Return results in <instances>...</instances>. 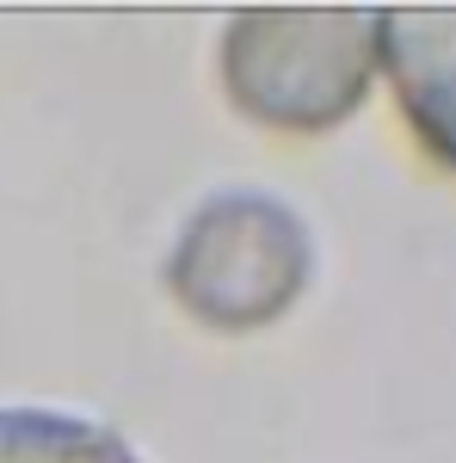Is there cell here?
<instances>
[{
	"mask_svg": "<svg viewBox=\"0 0 456 463\" xmlns=\"http://www.w3.org/2000/svg\"><path fill=\"white\" fill-rule=\"evenodd\" d=\"M383 62V13L370 6H253L228 19V99L272 130H327L364 106Z\"/></svg>",
	"mask_w": 456,
	"mask_h": 463,
	"instance_id": "6da1fadb",
	"label": "cell"
},
{
	"mask_svg": "<svg viewBox=\"0 0 456 463\" xmlns=\"http://www.w3.org/2000/svg\"><path fill=\"white\" fill-rule=\"evenodd\" d=\"M383 62L420 143L456 167V6L383 13Z\"/></svg>",
	"mask_w": 456,
	"mask_h": 463,
	"instance_id": "3957f363",
	"label": "cell"
},
{
	"mask_svg": "<svg viewBox=\"0 0 456 463\" xmlns=\"http://www.w3.org/2000/svg\"><path fill=\"white\" fill-rule=\"evenodd\" d=\"M0 463H136L117 432L50 414V408H0Z\"/></svg>",
	"mask_w": 456,
	"mask_h": 463,
	"instance_id": "277c9868",
	"label": "cell"
},
{
	"mask_svg": "<svg viewBox=\"0 0 456 463\" xmlns=\"http://www.w3.org/2000/svg\"><path fill=\"white\" fill-rule=\"evenodd\" d=\"M167 285L204 327H265L309 285V229L265 192H222L179 229Z\"/></svg>",
	"mask_w": 456,
	"mask_h": 463,
	"instance_id": "7a4b0ae2",
	"label": "cell"
}]
</instances>
